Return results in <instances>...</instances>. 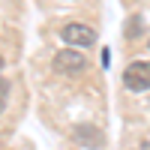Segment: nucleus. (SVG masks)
I'll return each mask as SVG.
<instances>
[{
  "mask_svg": "<svg viewBox=\"0 0 150 150\" xmlns=\"http://www.w3.org/2000/svg\"><path fill=\"white\" fill-rule=\"evenodd\" d=\"M51 66L60 72V75H78V72H84L87 69V57L81 54V51H57L54 54V60H51Z\"/></svg>",
  "mask_w": 150,
  "mask_h": 150,
  "instance_id": "4",
  "label": "nucleus"
},
{
  "mask_svg": "<svg viewBox=\"0 0 150 150\" xmlns=\"http://www.w3.org/2000/svg\"><path fill=\"white\" fill-rule=\"evenodd\" d=\"M60 36H63L66 45H78V48H90L96 42V30L87 27V24H81V21H69L66 27L60 30Z\"/></svg>",
  "mask_w": 150,
  "mask_h": 150,
  "instance_id": "2",
  "label": "nucleus"
},
{
  "mask_svg": "<svg viewBox=\"0 0 150 150\" xmlns=\"http://www.w3.org/2000/svg\"><path fill=\"white\" fill-rule=\"evenodd\" d=\"M123 84H126V90H150V60H135L123 69Z\"/></svg>",
  "mask_w": 150,
  "mask_h": 150,
  "instance_id": "1",
  "label": "nucleus"
},
{
  "mask_svg": "<svg viewBox=\"0 0 150 150\" xmlns=\"http://www.w3.org/2000/svg\"><path fill=\"white\" fill-rule=\"evenodd\" d=\"M72 138L81 147H87V150H102L105 147V132L99 126H93V123H75L72 126Z\"/></svg>",
  "mask_w": 150,
  "mask_h": 150,
  "instance_id": "3",
  "label": "nucleus"
}]
</instances>
